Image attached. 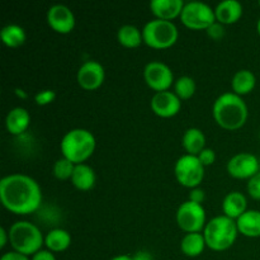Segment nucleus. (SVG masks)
<instances>
[{
	"instance_id": "7c9ffc66",
	"label": "nucleus",
	"mask_w": 260,
	"mask_h": 260,
	"mask_svg": "<svg viewBox=\"0 0 260 260\" xmlns=\"http://www.w3.org/2000/svg\"><path fill=\"white\" fill-rule=\"evenodd\" d=\"M206 32H207L208 37L212 38L213 41H220L221 38L225 36V25L221 24V23H218L217 20H216L213 24H211L210 27L206 29Z\"/></svg>"
},
{
	"instance_id": "4c0bfd02",
	"label": "nucleus",
	"mask_w": 260,
	"mask_h": 260,
	"mask_svg": "<svg viewBox=\"0 0 260 260\" xmlns=\"http://www.w3.org/2000/svg\"><path fill=\"white\" fill-rule=\"evenodd\" d=\"M111 260H132V256H129V255H117V256H114V258H112Z\"/></svg>"
},
{
	"instance_id": "f704fd0d",
	"label": "nucleus",
	"mask_w": 260,
	"mask_h": 260,
	"mask_svg": "<svg viewBox=\"0 0 260 260\" xmlns=\"http://www.w3.org/2000/svg\"><path fill=\"white\" fill-rule=\"evenodd\" d=\"M0 260H30L29 256H25L23 254L17 253V251H8V253L3 254Z\"/></svg>"
},
{
	"instance_id": "dca6fc26",
	"label": "nucleus",
	"mask_w": 260,
	"mask_h": 260,
	"mask_svg": "<svg viewBox=\"0 0 260 260\" xmlns=\"http://www.w3.org/2000/svg\"><path fill=\"white\" fill-rule=\"evenodd\" d=\"M30 124L29 112L23 107H15L10 109L5 118L7 131L13 136H20L28 129Z\"/></svg>"
},
{
	"instance_id": "f03ea898",
	"label": "nucleus",
	"mask_w": 260,
	"mask_h": 260,
	"mask_svg": "<svg viewBox=\"0 0 260 260\" xmlns=\"http://www.w3.org/2000/svg\"><path fill=\"white\" fill-rule=\"evenodd\" d=\"M212 114L216 123L223 129L235 131L246 123L249 109L244 99L234 91L223 93L215 101Z\"/></svg>"
},
{
	"instance_id": "9b49d317",
	"label": "nucleus",
	"mask_w": 260,
	"mask_h": 260,
	"mask_svg": "<svg viewBox=\"0 0 260 260\" xmlns=\"http://www.w3.org/2000/svg\"><path fill=\"white\" fill-rule=\"evenodd\" d=\"M228 173L236 179H250L259 173V160L250 152H239L228 161Z\"/></svg>"
},
{
	"instance_id": "473e14b6",
	"label": "nucleus",
	"mask_w": 260,
	"mask_h": 260,
	"mask_svg": "<svg viewBox=\"0 0 260 260\" xmlns=\"http://www.w3.org/2000/svg\"><path fill=\"white\" fill-rule=\"evenodd\" d=\"M205 200H206L205 190L201 189L200 187L190 189L189 201H192V202H194V203H198V205H202V203L205 202Z\"/></svg>"
},
{
	"instance_id": "423d86ee",
	"label": "nucleus",
	"mask_w": 260,
	"mask_h": 260,
	"mask_svg": "<svg viewBox=\"0 0 260 260\" xmlns=\"http://www.w3.org/2000/svg\"><path fill=\"white\" fill-rule=\"evenodd\" d=\"M179 37L177 25L169 20L152 19L142 28V38L149 47L165 50L175 45Z\"/></svg>"
},
{
	"instance_id": "e433bc0d",
	"label": "nucleus",
	"mask_w": 260,
	"mask_h": 260,
	"mask_svg": "<svg viewBox=\"0 0 260 260\" xmlns=\"http://www.w3.org/2000/svg\"><path fill=\"white\" fill-rule=\"evenodd\" d=\"M0 239H2L0 240V248L4 249L7 246L8 241H9V231L5 230L4 228L0 229Z\"/></svg>"
},
{
	"instance_id": "5701e85b",
	"label": "nucleus",
	"mask_w": 260,
	"mask_h": 260,
	"mask_svg": "<svg viewBox=\"0 0 260 260\" xmlns=\"http://www.w3.org/2000/svg\"><path fill=\"white\" fill-rule=\"evenodd\" d=\"M206 246H207V244H206L205 236L202 233L185 234L180 241V250L184 255L189 256V258L200 256Z\"/></svg>"
},
{
	"instance_id": "72a5a7b5",
	"label": "nucleus",
	"mask_w": 260,
	"mask_h": 260,
	"mask_svg": "<svg viewBox=\"0 0 260 260\" xmlns=\"http://www.w3.org/2000/svg\"><path fill=\"white\" fill-rule=\"evenodd\" d=\"M30 260H56V258L52 251L43 250L42 249V250L36 253L33 256H30Z\"/></svg>"
},
{
	"instance_id": "2f4dec72",
	"label": "nucleus",
	"mask_w": 260,
	"mask_h": 260,
	"mask_svg": "<svg viewBox=\"0 0 260 260\" xmlns=\"http://www.w3.org/2000/svg\"><path fill=\"white\" fill-rule=\"evenodd\" d=\"M197 157L203 167H210V165H212L216 161V152L212 149H210V147H206L197 155Z\"/></svg>"
},
{
	"instance_id": "1a4fd4ad",
	"label": "nucleus",
	"mask_w": 260,
	"mask_h": 260,
	"mask_svg": "<svg viewBox=\"0 0 260 260\" xmlns=\"http://www.w3.org/2000/svg\"><path fill=\"white\" fill-rule=\"evenodd\" d=\"M177 223L185 234L201 233L206 228V210L202 205L185 201L177 210Z\"/></svg>"
},
{
	"instance_id": "39448f33",
	"label": "nucleus",
	"mask_w": 260,
	"mask_h": 260,
	"mask_svg": "<svg viewBox=\"0 0 260 260\" xmlns=\"http://www.w3.org/2000/svg\"><path fill=\"white\" fill-rule=\"evenodd\" d=\"M9 243L13 251L25 256H33L42 250L45 236L35 223L29 221H17L9 229Z\"/></svg>"
},
{
	"instance_id": "412c9836",
	"label": "nucleus",
	"mask_w": 260,
	"mask_h": 260,
	"mask_svg": "<svg viewBox=\"0 0 260 260\" xmlns=\"http://www.w3.org/2000/svg\"><path fill=\"white\" fill-rule=\"evenodd\" d=\"M182 145L188 155L197 156L203 149H206V136L202 129L190 127L184 132L182 137Z\"/></svg>"
},
{
	"instance_id": "ea45409f",
	"label": "nucleus",
	"mask_w": 260,
	"mask_h": 260,
	"mask_svg": "<svg viewBox=\"0 0 260 260\" xmlns=\"http://www.w3.org/2000/svg\"><path fill=\"white\" fill-rule=\"evenodd\" d=\"M256 30H258V33H259V36H260V18H259L258 23H256Z\"/></svg>"
},
{
	"instance_id": "f257e3e1",
	"label": "nucleus",
	"mask_w": 260,
	"mask_h": 260,
	"mask_svg": "<svg viewBox=\"0 0 260 260\" xmlns=\"http://www.w3.org/2000/svg\"><path fill=\"white\" fill-rule=\"evenodd\" d=\"M0 201L14 215H30L40 210L42 192L33 178L15 173L0 180Z\"/></svg>"
},
{
	"instance_id": "f8f14e48",
	"label": "nucleus",
	"mask_w": 260,
	"mask_h": 260,
	"mask_svg": "<svg viewBox=\"0 0 260 260\" xmlns=\"http://www.w3.org/2000/svg\"><path fill=\"white\" fill-rule=\"evenodd\" d=\"M104 79H106V71L103 65L95 60L85 61L79 68L76 74V81L84 90H95L101 88L102 84L104 83Z\"/></svg>"
},
{
	"instance_id": "b1692460",
	"label": "nucleus",
	"mask_w": 260,
	"mask_h": 260,
	"mask_svg": "<svg viewBox=\"0 0 260 260\" xmlns=\"http://www.w3.org/2000/svg\"><path fill=\"white\" fill-rule=\"evenodd\" d=\"M255 75H254L250 70H246V69L236 71L233 80H231V88H233V91L240 96L251 93L253 89L255 88Z\"/></svg>"
},
{
	"instance_id": "0eeeda50",
	"label": "nucleus",
	"mask_w": 260,
	"mask_h": 260,
	"mask_svg": "<svg viewBox=\"0 0 260 260\" xmlns=\"http://www.w3.org/2000/svg\"><path fill=\"white\" fill-rule=\"evenodd\" d=\"M174 174L178 183L185 188L200 187L205 178V167L201 164L194 155H183L177 160L174 165Z\"/></svg>"
},
{
	"instance_id": "9d476101",
	"label": "nucleus",
	"mask_w": 260,
	"mask_h": 260,
	"mask_svg": "<svg viewBox=\"0 0 260 260\" xmlns=\"http://www.w3.org/2000/svg\"><path fill=\"white\" fill-rule=\"evenodd\" d=\"M144 79L156 93L169 90L173 83H175L172 69L161 61H151L147 63L144 69Z\"/></svg>"
},
{
	"instance_id": "aec40b11",
	"label": "nucleus",
	"mask_w": 260,
	"mask_h": 260,
	"mask_svg": "<svg viewBox=\"0 0 260 260\" xmlns=\"http://www.w3.org/2000/svg\"><path fill=\"white\" fill-rule=\"evenodd\" d=\"M70 180L76 189L86 192V190H90L91 188H94L96 182V175L93 168L83 162V164L75 165V169H74L73 177Z\"/></svg>"
},
{
	"instance_id": "58836bf2",
	"label": "nucleus",
	"mask_w": 260,
	"mask_h": 260,
	"mask_svg": "<svg viewBox=\"0 0 260 260\" xmlns=\"http://www.w3.org/2000/svg\"><path fill=\"white\" fill-rule=\"evenodd\" d=\"M15 94H17L18 96H20V98H23V99L27 98V94H25L24 90H22V89H15Z\"/></svg>"
},
{
	"instance_id": "f3484780",
	"label": "nucleus",
	"mask_w": 260,
	"mask_h": 260,
	"mask_svg": "<svg viewBox=\"0 0 260 260\" xmlns=\"http://www.w3.org/2000/svg\"><path fill=\"white\" fill-rule=\"evenodd\" d=\"M215 15L221 24H234L243 15V5L238 0H223L215 8Z\"/></svg>"
},
{
	"instance_id": "20e7f679",
	"label": "nucleus",
	"mask_w": 260,
	"mask_h": 260,
	"mask_svg": "<svg viewBox=\"0 0 260 260\" xmlns=\"http://www.w3.org/2000/svg\"><path fill=\"white\" fill-rule=\"evenodd\" d=\"M239 230L236 221L225 215L211 218L203 230L207 248L213 251H223L230 249L238 239Z\"/></svg>"
},
{
	"instance_id": "ddd939ff",
	"label": "nucleus",
	"mask_w": 260,
	"mask_h": 260,
	"mask_svg": "<svg viewBox=\"0 0 260 260\" xmlns=\"http://www.w3.org/2000/svg\"><path fill=\"white\" fill-rule=\"evenodd\" d=\"M48 25L60 35H68L75 27V15L73 10L62 4H55L47 10Z\"/></svg>"
},
{
	"instance_id": "4be33fe9",
	"label": "nucleus",
	"mask_w": 260,
	"mask_h": 260,
	"mask_svg": "<svg viewBox=\"0 0 260 260\" xmlns=\"http://www.w3.org/2000/svg\"><path fill=\"white\" fill-rule=\"evenodd\" d=\"M71 245V235L63 229H53L45 236V246L52 253L65 251Z\"/></svg>"
},
{
	"instance_id": "c85d7f7f",
	"label": "nucleus",
	"mask_w": 260,
	"mask_h": 260,
	"mask_svg": "<svg viewBox=\"0 0 260 260\" xmlns=\"http://www.w3.org/2000/svg\"><path fill=\"white\" fill-rule=\"evenodd\" d=\"M56 99V91L52 89H45V90L38 91L35 95V102L37 106L45 107L48 104L53 103Z\"/></svg>"
},
{
	"instance_id": "c756f323",
	"label": "nucleus",
	"mask_w": 260,
	"mask_h": 260,
	"mask_svg": "<svg viewBox=\"0 0 260 260\" xmlns=\"http://www.w3.org/2000/svg\"><path fill=\"white\" fill-rule=\"evenodd\" d=\"M248 193L253 200L260 201V172L249 179Z\"/></svg>"
},
{
	"instance_id": "a19ab883",
	"label": "nucleus",
	"mask_w": 260,
	"mask_h": 260,
	"mask_svg": "<svg viewBox=\"0 0 260 260\" xmlns=\"http://www.w3.org/2000/svg\"><path fill=\"white\" fill-rule=\"evenodd\" d=\"M259 8H260V2H259Z\"/></svg>"
},
{
	"instance_id": "6ab92c4d",
	"label": "nucleus",
	"mask_w": 260,
	"mask_h": 260,
	"mask_svg": "<svg viewBox=\"0 0 260 260\" xmlns=\"http://www.w3.org/2000/svg\"><path fill=\"white\" fill-rule=\"evenodd\" d=\"M239 234L246 238H260V211L248 210L236 220Z\"/></svg>"
},
{
	"instance_id": "7ed1b4c3",
	"label": "nucleus",
	"mask_w": 260,
	"mask_h": 260,
	"mask_svg": "<svg viewBox=\"0 0 260 260\" xmlns=\"http://www.w3.org/2000/svg\"><path fill=\"white\" fill-rule=\"evenodd\" d=\"M96 141L94 135L85 128H73L63 135L60 149L62 157L75 165L85 162L95 150Z\"/></svg>"
},
{
	"instance_id": "bb28decb",
	"label": "nucleus",
	"mask_w": 260,
	"mask_h": 260,
	"mask_svg": "<svg viewBox=\"0 0 260 260\" xmlns=\"http://www.w3.org/2000/svg\"><path fill=\"white\" fill-rule=\"evenodd\" d=\"M196 81L190 76H180L174 83V93L177 94L180 101H187L190 99L196 93Z\"/></svg>"
},
{
	"instance_id": "a878e982",
	"label": "nucleus",
	"mask_w": 260,
	"mask_h": 260,
	"mask_svg": "<svg viewBox=\"0 0 260 260\" xmlns=\"http://www.w3.org/2000/svg\"><path fill=\"white\" fill-rule=\"evenodd\" d=\"M117 41L126 48H136L144 42L142 30H140L136 25L124 24L117 32Z\"/></svg>"
},
{
	"instance_id": "cd10ccee",
	"label": "nucleus",
	"mask_w": 260,
	"mask_h": 260,
	"mask_svg": "<svg viewBox=\"0 0 260 260\" xmlns=\"http://www.w3.org/2000/svg\"><path fill=\"white\" fill-rule=\"evenodd\" d=\"M74 169H75V164L68 160L66 157H61V159L56 160L53 164L52 172L56 179L58 180H68L71 179L73 177Z\"/></svg>"
},
{
	"instance_id": "393cba45",
	"label": "nucleus",
	"mask_w": 260,
	"mask_h": 260,
	"mask_svg": "<svg viewBox=\"0 0 260 260\" xmlns=\"http://www.w3.org/2000/svg\"><path fill=\"white\" fill-rule=\"evenodd\" d=\"M0 40L7 47L17 48L24 45L27 40V33L24 28L18 24H8L0 30Z\"/></svg>"
},
{
	"instance_id": "c9c22d12",
	"label": "nucleus",
	"mask_w": 260,
	"mask_h": 260,
	"mask_svg": "<svg viewBox=\"0 0 260 260\" xmlns=\"http://www.w3.org/2000/svg\"><path fill=\"white\" fill-rule=\"evenodd\" d=\"M132 260H154V256L147 250H139L132 255Z\"/></svg>"
},
{
	"instance_id": "4468645a",
	"label": "nucleus",
	"mask_w": 260,
	"mask_h": 260,
	"mask_svg": "<svg viewBox=\"0 0 260 260\" xmlns=\"http://www.w3.org/2000/svg\"><path fill=\"white\" fill-rule=\"evenodd\" d=\"M152 112L161 118H170L179 113L182 108V101L174 91H159L152 95L150 102Z\"/></svg>"
},
{
	"instance_id": "2eb2a0df",
	"label": "nucleus",
	"mask_w": 260,
	"mask_h": 260,
	"mask_svg": "<svg viewBox=\"0 0 260 260\" xmlns=\"http://www.w3.org/2000/svg\"><path fill=\"white\" fill-rule=\"evenodd\" d=\"M184 5L183 0H152L150 3V10L156 19L173 22L175 18H180Z\"/></svg>"
},
{
	"instance_id": "a211bd4d",
	"label": "nucleus",
	"mask_w": 260,
	"mask_h": 260,
	"mask_svg": "<svg viewBox=\"0 0 260 260\" xmlns=\"http://www.w3.org/2000/svg\"><path fill=\"white\" fill-rule=\"evenodd\" d=\"M223 215L233 220H238L243 213L248 211V201L241 192H230L225 196L222 201Z\"/></svg>"
},
{
	"instance_id": "6e6552de",
	"label": "nucleus",
	"mask_w": 260,
	"mask_h": 260,
	"mask_svg": "<svg viewBox=\"0 0 260 260\" xmlns=\"http://www.w3.org/2000/svg\"><path fill=\"white\" fill-rule=\"evenodd\" d=\"M180 20L193 30H206L216 22L215 9L202 2L185 3L180 14Z\"/></svg>"
}]
</instances>
